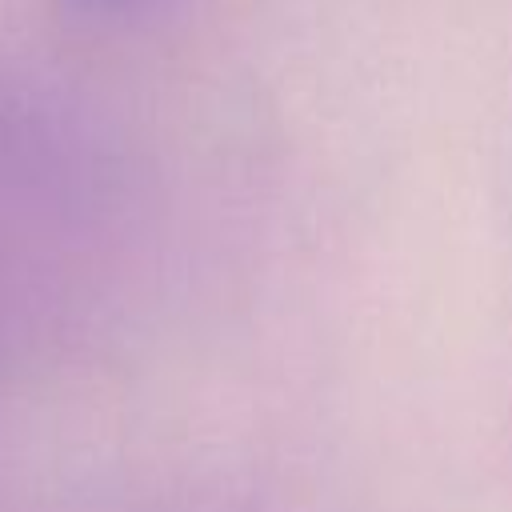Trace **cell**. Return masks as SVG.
I'll list each match as a JSON object with an SVG mask.
<instances>
[{
  "instance_id": "1",
  "label": "cell",
  "mask_w": 512,
  "mask_h": 512,
  "mask_svg": "<svg viewBox=\"0 0 512 512\" xmlns=\"http://www.w3.org/2000/svg\"><path fill=\"white\" fill-rule=\"evenodd\" d=\"M88 4H100V8H112V12H128V8H144L152 0H88Z\"/></svg>"
}]
</instances>
